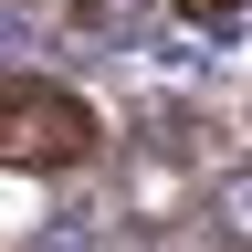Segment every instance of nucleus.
Wrapping results in <instances>:
<instances>
[{
  "label": "nucleus",
  "mask_w": 252,
  "mask_h": 252,
  "mask_svg": "<svg viewBox=\"0 0 252 252\" xmlns=\"http://www.w3.org/2000/svg\"><path fill=\"white\" fill-rule=\"evenodd\" d=\"M252 0H179V21H200V32H220V21H242Z\"/></svg>",
  "instance_id": "obj_2"
},
{
  "label": "nucleus",
  "mask_w": 252,
  "mask_h": 252,
  "mask_svg": "<svg viewBox=\"0 0 252 252\" xmlns=\"http://www.w3.org/2000/svg\"><path fill=\"white\" fill-rule=\"evenodd\" d=\"M94 147L105 137H94V116H84L74 84H53V74H11L0 84V168L53 179V168H84Z\"/></svg>",
  "instance_id": "obj_1"
}]
</instances>
